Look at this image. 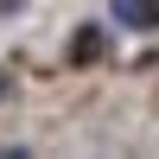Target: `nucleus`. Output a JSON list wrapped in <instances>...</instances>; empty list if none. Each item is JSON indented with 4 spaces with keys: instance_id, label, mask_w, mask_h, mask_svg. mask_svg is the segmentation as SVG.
<instances>
[{
    "instance_id": "f03ea898",
    "label": "nucleus",
    "mask_w": 159,
    "mask_h": 159,
    "mask_svg": "<svg viewBox=\"0 0 159 159\" xmlns=\"http://www.w3.org/2000/svg\"><path fill=\"white\" fill-rule=\"evenodd\" d=\"M7 7H25V0H0V13H7Z\"/></svg>"
},
{
    "instance_id": "7ed1b4c3",
    "label": "nucleus",
    "mask_w": 159,
    "mask_h": 159,
    "mask_svg": "<svg viewBox=\"0 0 159 159\" xmlns=\"http://www.w3.org/2000/svg\"><path fill=\"white\" fill-rule=\"evenodd\" d=\"M0 96H7V76H0Z\"/></svg>"
},
{
    "instance_id": "f257e3e1",
    "label": "nucleus",
    "mask_w": 159,
    "mask_h": 159,
    "mask_svg": "<svg viewBox=\"0 0 159 159\" xmlns=\"http://www.w3.org/2000/svg\"><path fill=\"white\" fill-rule=\"evenodd\" d=\"M121 25H159V0H108Z\"/></svg>"
}]
</instances>
